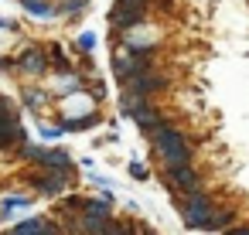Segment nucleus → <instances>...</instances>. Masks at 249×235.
Here are the masks:
<instances>
[{
	"mask_svg": "<svg viewBox=\"0 0 249 235\" xmlns=\"http://www.w3.org/2000/svg\"><path fill=\"white\" fill-rule=\"evenodd\" d=\"M150 143H154V153L164 160V170H174V167H188L191 164V147L184 140V133L171 123H160L154 133H150Z\"/></svg>",
	"mask_w": 249,
	"mask_h": 235,
	"instance_id": "1",
	"label": "nucleus"
},
{
	"mask_svg": "<svg viewBox=\"0 0 249 235\" xmlns=\"http://www.w3.org/2000/svg\"><path fill=\"white\" fill-rule=\"evenodd\" d=\"M150 62H154V48H120L113 55V75L126 85L130 79L150 72Z\"/></svg>",
	"mask_w": 249,
	"mask_h": 235,
	"instance_id": "2",
	"label": "nucleus"
},
{
	"mask_svg": "<svg viewBox=\"0 0 249 235\" xmlns=\"http://www.w3.org/2000/svg\"><path fill=\"white\" fill-rule=\"evenodd\" d=\"M178 208H181V218H184V228H205V221L212 218V211H215V204H212V198L205 194V191H195V194H188V198H181L178 201Z\"/></svg>",
	"mask_w": 249,
	"mask_h": 235,
	"instance_id": "3",
	"label": "nucleus"
},
{
	"mask_svg": "<svg viewBox=\"0 0 249 235\" xmlns=\"http://www.w3.org/2000/svg\"><path fill=\"white\" fill-rule=\"evenodd\" d=\"M109 221H113V215H109V204L106 201H86L82 211H79V225H82L86 235H103V228Z\"/></svg>",
	"mask_w": 249,
	"mask_h": 235,
	"instance_id": "4",
	"label": "nucleus"
},
{
	"mask_svg": "<svg viewBox=\"0 0 249 235\" xmlns=\"http://www.w3.org/2000/svg\"><path fill=\"white\" fill-rule=\"evenodd\" d=\"M164 184H167L171 191H181L184 198L195 194V191H201V177H198L195 164H188V167H174V170H164Z\"/></svg>",
	"mask_w": 249,
	"mask_h": 235,
	"instance_id": "5",
	"label": "nucleus"
},
{
	"mask_svg": "<svg viewBox=\"0 0 249 235\" xmlns=\"http://www.w3.org/2000/svg\"><path fill=\"white\" fill-rule=\"evenodd\" d=\"M14 68L24 72V75H45L52 65H48V51L45 48H24L14 55Z\"/></svg>",
	"mask_w": 249,
	"mask_h": 235,
	"instance_id": "6",
	"label": "nucleus"
},
{
	"mask_svg": "<svg viewBox=\"0 0 249 235\" xmlns=\"http://www.w3.org/2000/svg\"><path fill=\"white\" fill-rule=\"evenodd\" d=\"M160 89H167V75H160V72H143V75H137V79L126 82V92H133L140 99H147V96H154Z\"/></svg>",
	"mask_w": 249,
	"mask_h": 235,
	"instance_id": "7",
	"label": "nucleus"
},
{
	"mask_svg": "<svg viewBox=\"0 0 249 235\" xmlns=\"http://www.w3.org/2000/svg\"><path fill=\"white\" fill-rule=\"evenodd\" d=\"M38 167H41L45 174H65V177H72L75 160H72L65 150H45V153H41V160H38Z\"/></svg>",
	"mask_w": 249,
	"mask_h": 235,
	"instance_id": "8",
	"label": "nucleus"
},
{
	"mask_svg": "<svg viewBox=\"0 0 249 235\" xmlns=\"http://www.w3.org/2000/svg\"><path fill=\"white\" fill-rule=\"evenodd\" d=\"M28 143V130L21 119H0V150H14Z\"/></svg>",
	"mask_w": 249,
	"mask_h": 235,
	"instance_id": "9",
	"label": "nucleus"
},
{
	"mask_svg": "<svg viewBox=\"0 0 249 235\" xmlns=\"http://www.w3.org/2000/svg\"><path fill=\"white\" fill-rule=\"evenodd\" d=\"M31 184L38 187V194H45V198H58V194L69 187V177H65V174H41V177H31Z\"/></svg>",
	"mask_w": 249,
	"mask_h": 235,
	"instance_id": "10",
	"label": "nucleus"
},
{
	"mask_svg": "<svg viewBox=\"0 0 249 235\" xmlns=\"http://www.w3.org/2000/svg\"><path fill=\"white\" fill-rule=\"evenodd\" d=\"M232 218H235V211H232V208H215V211H212V218L205 221V228H201V232H229Z\"/></svg>",
	"mask_w": 249,
	"mask_h": 235,
	"instance_id": "11",
	"label": "nucleus"
},
{
	"mask_svg": "<svg viewBox=\"0 0 249 235\" xmlns=\"http://www.w3.org/2000/svg\"><path fill=\"white\" fill-rule=\"evenodd\" d=\"M45 51H48V65H52L55 72H62V75H72V62H69V55L62 51V45H48Z\"/></svg>",
	"mask_w": 249,
	"mask_h": 235,
	"instance_id": "12",
	"label": "nucleus"
},
{
	"mask_svg": "<svg viewBox=\"0 0 249 235\" xmlns=\"http://www.w3.org/2000/svg\"><path fill=\"white\" fill-rule=\"evenodd\" d=\"M21 7L35 17H55L58 14V4H48V0H21Z\"/></svg>",
	"mask_w": 249,
	"mask_h": 235,
	"instance_id": "13",
	"label": "nucleus"
},
{
	"mask_svg": "<svg viewBox=\"0 0 249 235\" xmlns=\"http://www.w3.org/2000/svg\"><path fill=\"white\" fill-rule=\"evenodd\" d=\"M96 123H99V113H89V116H79V119H65V123H62V130H65V133H79V130L96 126Z\"/></svg>",
	"mask_w": 249,
	"mask_h": 235,
	"instance_id": "14",
	"label": "nucleus"
},
{
	"mask_svg": "<svg viewBox=\"0 0 249 235\" xmlns=\"http://www.w3.org/2000/svg\"><path fill=\"white\" fill-rule=\"evenodd\" d=\"M41 225H45L41 218H24V221H21V225H14L7 235H41Z\"/></svg>",
	"mask_w": 249,
	"mask_h": 235,
	"instance_id": "15",
	"label": "nucleus"
},
{
	"mask_svg": "<svg viewBox=\"0 0 249 235\" xmlns=\"http://www.w3.org/2000/svg\"><path fill=\"white\" fill-rule=\"evenodd\" d=\"M21 102H24L28 109H41V106L48 102V92H38V89H24V92H21Z\"/></svg>",
	"mask_w": 249,
	"mask_h": 235,
	"instance_id": "16",
	"label": "nucleus"
},
{
	"mask_svg": "<svg viewBox=\"0 0 249 235\" xmlns=\"http://www.w3.org/2000/svg\"><path fill=\"white\" fill-rule=\"evenodd\" d=\"M0 119H21L18 102H14V99H7V96H0Z\"/></svg>",
	"mask_w": 249,
	"mask_h": 235,
	"instance_id": "17",
	"label": "nucleus"
},
{
	"mask_svg": "<svg viewBox=\"0 0 249 235\" xmlns=\"http://www.w3.org/2000/svg\"><path fill=\"white\" fill-rule=\"evenodd\" d=\"M103 235H133V221H109L106 228H103Z\"/></svg>",
	"mask_w": 249,
	"mask_h": 235,
	"instance_id": "18",
	"label": "nucleus"
},
{
	"mask_svg": "<svg viewBox=\"0 0 249 235\" xmlns=\"http://www.w3.org/2000/svg\"><path fill=\"white\" fill-rule=\"evenodd\" d=\"M89 7V0H62L58 4V14H79V11H86Z\"/></svg>",
	"mask_w": 249,
	"mask_h": 235,
	"instance_id": "19",
	"label": "nucleus"
},
{
	"mask_svg": "<svg viewBox=\"0 0 249 235\" xmlns=\"http://www.w3.org/2000/svg\"><path fill=\"white\" fill-rule=\"evenodd\" d=\"M41 153H45V150H41V147H31V143L18 147V157H21V160H31V164H38V160H41Z\"/></svg>",
	"mask_w": 249,
	"mask_h": 235,
	"instance_id": "20",
	"label": "nucleus"
},
{
	"mask_svg": "<svg viewBox=\"0 0 249 235\" xmlns=\"http://www.w3.org/2000/svg\"><path fill=\"white\" fill-rule=\"evenodd\" d=\"M28 204H31V198H24V194H14V198H4L0 211H11V208H28Z\"/></svg>",
	"mask_w": 249,
	"mask_h": 235,
	"instance_id": "21",
	"label": "nucleus"
},
{
	"mask_svg": "<svg viewBox=\"0 0 249 235\" xmlns=\"http://www.w3.org/2000/svg\"><path fill=\"white\" fill-rule=\"evenodd\" d=\"M82 204H86V201H82L79 194H69V198L62 201V208H65V211H82Z\"/></svg>",
	"mask_w": 249,
	"mask_h": 235,
	"instance_id": "22",
	"label": "nucleus"
},
{
	"mask_svg": "<svg viewBox=\"0 0 249 235\" xmlns=\"http://www.w3.org/2000/svg\"><path fill=\"white\" fill-rule=\"evenodd\" d=\"M79 48H82V51H92V48H96V34H92V31L79 34Z\"/></svg>",
	"mask_w": 249,
	"mask_h": 235,
	"instance_id": "23",
	"label": "nucleus"
},
{
	"mask_svg": "<svg viewBox=\"0 0 249 235\" xmlns=\"http://www.w3.org/2000/svg\"><path fill=\"white\" fill-rule=\"evenodd\" d=\"M62 133H65L62 126H48V123H41V136H45V140H58Z\"/></svg>",
	"mask_w": 249,
	"mask_h": 235,
	"instance_id": "24",
	"label": "nucleus"
},
{
	"mask_svg": "<svg viewBox=\"0 0 249 235\" xmlns=\"http://www.w3.org/2000/svg\"><path fill=\"white\" fill-rule=\"evenodd\" d=\"M130 174H133L137 181H147V177H150V170H147V167H143L140 160H133V164H130Z\"/></svg>",
	"mask_w": 249,
	"mask_h": 235,
	"instance_id": "25",
	"label": "nucleus"
},
{
	"mask_svg": "<svg viewBox=\"0 0 249 235\" xmlns=\"http://www.w3.org/2000/svg\"><path fill=\"white\" fill-rule=\"evenodd\" d=\"M41 235H62L58 221H45V225H41Z\"/></svg>",
	"mask_w": 249,
	"mask_h": 235,
	"instance_id": "26",
	"label": "nucleus"
},
{
	"mask_svg": "<svg viewBox=\"0 0 249 235\" xmlns=\"http://www.w3.org/2000/svg\"><path fill=\"white\" fill-rule=\"evenodd\" d=\"M222 235H249V225H235V228H229V232H222Z\"/></svg>",
	"mask_w": 249,
	"mask_h": 235,
	"instance_id": "27",
	"label": "nucleus"
},
{
	"mask_svg": "<svg viewBox=\"0 0 249 235\" xmlns=\"http://www.w3.org/2000/svg\"><path fill=\"white\" fill-rule=\"evenodd\" d=\"M157 4H160L164 11H171V4H174V0H157Z\"/></svg>",
	"mask_w": 249,
	"mask_h": 235,
	"instance_id": "28",
	"label": "nucleus"
},
{
	"mask_svg": "<svg viewBox=\"0 0 249 235\" xmlns=\"http://www.w3.org/2000/svg\"><path fill=\"white\" fill-rule=\"evenodd\" d=\"M140 235H157V232H154V228H143V232H140Z\"/></svg>",
	"mask_w": 249,
	"mask_h": 235,
	"instance_id": "29",
	"label": "nucleus"
}]
</instances>
